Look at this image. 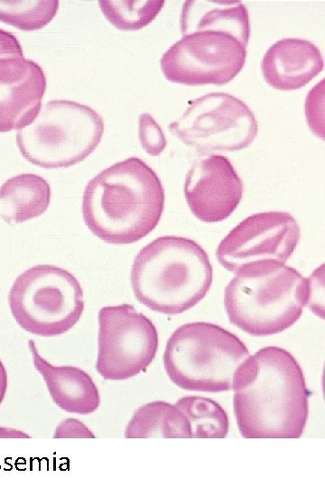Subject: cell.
<instances>
[{
    "label": "cell",
    "instance_id": "17",
    "mask_svg": "<svg viewBox=\"0 0 325 487\" xmlns=\"http://www.w3.org/2000/svg\"><path fill=\"white\" fill-rule=\"evenodd\" d=\"M126 438H192L184 413L174 404L157 400L138 408L125 431Z\"/></svg>",
    "mask_w": 325,
    "mask_h": 487
},
{
    "label": "cell",
    "instance_id": "18",
    "mask_svg": "<svg viewBox=\"0 0 325 487\" xmlns=\"http://www.w3.org/2000/svg\"><path fill=\"white\" fill-rule=\"evenodd\" d=\"M175 405L184 413L192 438H224L228 432V418L215 400L200 396H186Z\"/></svg>",
    "mask_w": 325,
    "mask_h": 487
},
{
    "label": "cell",
    "instance_id": "22",
    "mask_svg": "<svg viewBox=\"0 0 325 487\" xmlns=\"http://www.w3.org/2000/svg\"><path fill=\"white\" fill-rule=\"evenodd\" d=\"M323 80L317 84L306 97L305 112L310 128L317 135L323 138V112L319 108H323Z\"/></svg>",
    "mask_w": 325,
    "mask_h": 487
},
{
    "label": "cell",
    "instance_id": "12",
    "mask_svg": "<svg viewBox=\"0 0 325 487\" xmlns=\"http://www.w3.org/2000/svg\"><path fill=\"white\" fill-rule=\"evenodd\" d=\"M184 195L193 215L202 222L228 218L243 197V183L230 161L209 155L192 164L185 178Z\"/></svg>",
    "mask_w": 325,
    "mask_h": 487
},
{
    "label": "cell",
    "instance_id": "15",
    "mask_svg": "<svg viewBox=\"0 0 325 487\" xmlns=\"http://www.w3.org/2000/svg\"><path fill=\"white\" fill-rule=\"evenodd\" d=\"M28 345L34 367L58 407L81 415L92 413L98 408L99 392L88 373L76 366H54L41 356L33 340H30Z\"/></svg>",
    "mask_w": 325,
    "mask_h": 487
},
{
    "label": "cell",
    "instance_id": "5",
    "mask_svg": "<svg viewBox=\"0 0 325 487\" xmlns=\"http://www.w3.org/2000/svg\"><path fill=\"white\" fill-rule=\"evenodd\" d=\"M310 278L284 264L265 261L244 267L225 289L229 321L255 335L278 334L300 318L311 299Z\"/></svg>",
    "mask_w": 325,
    "mask_h": 487
},
{
    "label": "cell",
    "instance_id": "19",
    "mask_svg": "<svg viewBox=\"0 0 325 487\" xmlns=\"http://www.w3.org/2000/svg\"><path fill=\"white\" fill-rule=\"evenodd\" d=\"M57 0H0V22L24 32L42 29L56 15Z\"/></svg>",
    "mask_w": 325,
    "mask_h": 487
},
{
    "label": "cell",
    "instance_id": "13",
    "mask_svg": "<svg viewBox=\"0 0 325 487\" xmlns=\"http://www.w3.org/2000/svg\"><path fill=\"white\" fill-rule=\"evenodd\" d=\"M47 80L43 69L32 60H0V132L20 130L41 110Z\"/></svg>",
    "mask_w": 325,
    "mask_h": 487
},
{
    "label": "cell",
    "instance_id": "26",
    "mask_svg": "<svg viewBox=\"0 0 325 487\" xmlns=\"http://www.w3.org/2000/svg\"><path fill=\"white\" fill-rule=\"evenodd\" d=\"M22 437L29 438L30 436L14 428L0 427V438Z\"/></svg>",
    "mask_w": 325,
    "mask_h": 487
},
{
    "label": "cell",
    "instance_id": "9",
    "mask_svg": "<svg viewBox=\"0 0 325 487\" xmlns=\"http://www.w3.org/2000/svg\"><path fill=\"white\" fill-rule=\"evenodd\" d=\"M170 132L199 153L236 152L248 147L258 132L255 116L239 98L213 92L190 101Z\"/></svg>",
    "mask_w": 325,
    "mask_h": 487
},
{
    "label": "cell",
    "instance_id": "20",
    "mask_svg": "<svg viewBox=\"0 0 325 487\" xmlns=\"http://www.w3.org/2000/svg\"><path fill=\"white\" fill-rule=\"evenodd\" d=\"M165 2L162 1H98L105 17L116 28L122 31H137L159 14Z\"/></svg>",
    "mask_w": 325,
    "mask_h": 487
},
{
    "label": "cell",
    "instance_id": "1",
    "mask_svg": "<svg viewBox=\"0 0 325 487\" xmlns=\"http://www.w3.org/2000/svg\"><path fill=\"white\" fill-rule=\"evenodd\" d=\"M181 27V39L160 60L167 80L221 86L242 70L250 25L247 8L241 1H186Z\"/></svg>",
    "mask_w": 325,
    "mask_h": 487
},
{
    "label": "cell",
    "instance_id": "24",
    "mask_svg": "<svg viewBox=\"0 0 325 487\" xmlns=\"http://www.w3.org/2000/svg\"><path fill=\"white\" fill-rule=\"evenodd\" d=\"M23 57L22 46L17 38L12 32L0 29V60Z\"/></svg>",
    "mask_w": 325,
    "mask_h": 487
},
{
    "label": "cell",
    "instance_id": "11",
    "mask_svg": "<svg viewBox=\"0 0 325 487\" xmlns=\"http://www.w3.org/2000/svg\"><path fill=\"white\" fill-rule=\"evenodd\" d=\"M300 236L299 224L290 213H257L242 220L222 239L216 255L222 267L235 273L265 261L285 264Z\"/></svg>",
    "mask_w": 325,
    "mask_h": 487
},
{
    "label": "cell",
    "instance_id": "10",
    "mask_svg": "<svg viewBox=\"0 0 325 487\" xmlns=\"http://www.w3.org/2000/svg\"><path fill=\"white\" fill-rule=\"evenodd\" d=\"M98 318V372L105 380L124 381L145 371L159 345L153 322L131 304L103 307Z\"/></svg>",
    "mask_w": 325,
    "mask_h": 487
},
{
    "label": "cell",
    "instance_id": "2",
    "mask_svg": "<svg viewBox=\"0 0 325 487\" xmlns=\"http://www.w3.org/2000/svg\"><path fill=\"white\" fill-rule=\"evenodd\" d=\"M233 408L246 438H298L309 417L303 372L283 348L266 346L249 355L233 381Z\"/></svg>",
    "mask_w": 325,
    "mask_h": 487
},
{
    "label": "cell",
    "instance_id": "21",
    "mask_svg": "<svg viewBox=\"0 0 325 487\" xmlns=\"http://www.w3.org/2000/svg\"><path fill=\"white\" fill-rule=\"evenodd\" d=\"M139 140L144 150L152 156H158L166 147V138L153 117L144 113L139 117Z\"/></svg>",
    "mask_w": 325,
    "mask_h": 487
},
{
    "label": "cell",
    "instance_id": "3",
    "mask_svg": "<svg viewBox=\"0 0 325 487\" xmlns=\"http://www.w3.org/2000/svg\"><path fill=\"white\" fill-rule=\"evenodd\" d=\"M164 189L155 171L130 157L100 171L87 184L82 215L88 228L111 244H129L158 225Z\"/></svg>",
    "mask_w": 325,
    "mask_h": 487
},
{
    "label": "cell",
    "instance_id": "25",
    "mask_svg": "<svg viewBox=\"0 0 325 487\" xmlns=\"http://www.w3.org/2000/svg\"><path fill=\"white\" fill-rule=\"evenodd\" d=\"M8 384V377L5 365L0 360V405L5 399Z\"/></svg>",
    "mask_w": 325,
    "mask_h": 487
},
{
    "label": "cell",
    "instance_id": "7",
    "mask_svg": "<svg viewBox=\"0 0 325 487\" xmlns=\"http://www.w3.org/2000/svg\"><path fill=\"white\" fill-rule=\"evenodd\" d=\"M103 118L93 108L70 100H51L16 133L22 156L41 168H67L84 161L99 144Z\"/></svg>",
    "mask_w": 325,
    "mask_h": 487
},
{
    "label": "cell",
    "instance_id": "16",
    "mask_svg": "<svg viewBox=\"0 0 325 487\" xmlns=\"http://www.w3.org/2000/svg\"><path fill=\"white\" fill-rule=\"evenodd\" d=\"M51 193L48 181L36 174L10 178L0 188V216L11 225L37 217L47 210Z\"/></svg>",
    "mask_w": 325,
    "mask_h": 487
},
{
    "label": "cell",
    "instance_id": "4",
    "mask_svg": "<svg viewBox=\"0 0 325 487\" xmlns=\"http://www.w3.org/2000/svg\"><path fill=\"white\" fill-rule=\"evenodd\" d=\"M212 278L209 256L197 242L164 235L140 250L130 279L140 303L162 314L178 315L206 296Z\"/></svg>",
    "mask_w": 325,
    "mask_h": 487
},
{
    "label": "cell",
    "instance_id": "6",
    "mask_svg": "<svg viewBox=\"0 0 325 487\" xmlns=\"http://www.w3.org/2000/svg\"><path fill=\"white\" fill-rule=\"evenodd\" d=\"M250 355L234 334L211 323L179 326L167 341L163 363L178 387L194 391H231L235 374Z\"/></svg>",
    "mask_w": 325,
    "mask_h": 487
},
{
    "label": "cell",
    "instance_id": "23",
    "mask_svg": "<svg viewBox=\"0 0 325 487\" xmlns=\"http://www.w3.org/2000/svg\"><path fill=\"white\" fill-rule=\"evenodd\" d=\"M57 437H91L95 438V435L79 420L75 418H68L63 420L56 428L53 436Z\"/></svg>",
    "mask_w": 325,
    "mask_h": 487
},
{
    "label": "cell",
    "instance_id": "8",
    "mask_svg": "<svg viewBox=\"0 0 325 487\" xmlns=\"http://www.w3.org/2000/svg\"><path fill=\"white\" fill-rule=\"evenodd\" d=\"M8 303L23 330L44 337L71 329L84 310L83 290L76 277L49 264L22 272L11 287Z\"/></svg>",
    "mask_w": 325,
    "mask_h": 487
},
{
    "label": "cell",
    "instance_id": "14",
    "mask_svg": "<svg viewBox=\"0 0 325 487\" xmlns=\"http://www.w3.org/2000/svg\"><path fill=\"white\" fill-rule=\"evenodd\" d=\"M261 69L264 79L279 90H295L306 86L323 69L320 49L308 40L284 38L265 53Z\"/></svg>",
    "mask_w": 325,
    "mask_h": 487
}]
</instances>
